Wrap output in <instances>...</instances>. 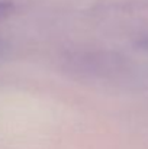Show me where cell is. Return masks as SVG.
<instances>
[{
    "label": "cell",
    "mask_w": 148,
    "mask_h": 149,
    "mask_svg": "<svg viewBox=\"0 0 148 149\" xmlns=\"http://www.w3.org/2000/svg\"><path fill=\"white\" fill-rule=\"evenodd\" d=\"M0 51H1V47H0Z\"/></svg>",
    "instance_id": "6da1fadb"
}]
</instances>
